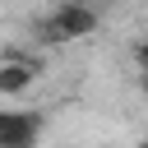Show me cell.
Instances as JSON below:
<instances>
[{
	"label": "cell",
	"mask_w": 148,
	"mask_h": 148,
	"mask_svg": "<svg viewBox=\"0 0 148 148\" xmlns=\"http://www.w3.org/2000/svg\"><path fill=\"white\" fill-rule=\"evenodd\" d=\"M134 56H139V69H143V79H148V37L139 42V51H134Z\"/></svg>",
	"instance_id": "4"
},
{
	"label": "cell",
	"mask_w": 148,
	"mask_h": 148,
	"mask_svg": "<svg viewBox=\"0 0 148 148\" xmlns=\"http://www.w3.org/2000/svg\"><path fill=\"white\" fill-rule=\"evenodd\" d=\"M139 148H148V143H139Z\"/></svg>",
	"instance_id": "5"
},
{
	"label": "cell",
	"mask_w": 148,
	"mask_h": 148,
	"mask_svg": "<svg viewBox=\"0 0 148 148\" xmlns=\"http://www.w3.org/2000/svg\"><path fill=\"white\" fill-rule=\"evenodd\" d=\"M46 130L42 111H23V106H0V148H37Z\"/></svg>",
	"instance_id": "2"
},
{
	"label": "cell",
	"mask_w": 148,
	"mask_h": 148,
	"mask_svg": "<svg viewBox=\"0 0 148 148\" xmlns=\"http://www.w3.org/2000/svg\"><path fill=\"white\" fill-rule=\"evenodd\" d=\"M92 28H97V9L83 5V0H65V5H56V9L37 23V42H46V46L79 42V37H88Z\"/></svg>",
	"instance_id": "1"
},
{
	"label": "cell",
	"mask_w": 148,
	"mask_h": 148,
	"mask_svg": "<svg viewBox=\"0 0 148 148\" xmlns=\"http://www.w3.org/2000/svg\"><path fill=\"white\" fill-rule=\"evenodd\" d=\"M32 79H37V69H32V65H23V60L0 65V92H9V97L28 92V88H32Z\"/></svg>",
	"instance_id": "3"
}]
</instances>
